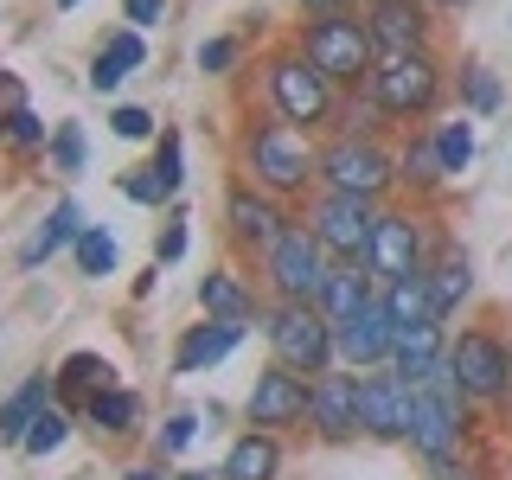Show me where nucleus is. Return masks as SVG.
Returning <instances> with one entry per match:
<instances>
[{
  "label": "nucleus",
  "instance_id": "nucleus-1",
  "mask_svg": "<svg viewBox=\"0 0 512 480\" xmlns=\"http://www.w3.org/2000/svg\"><path fill=\"white\" fill-rule=\"evenodd\" d=\"M231 160H237V173H244L256 192H269V199H282V205H308L320 192V148L301 135L295 122L263 116V109L237 122Z\"/></svg>",
  "mask_w": 512,
  "mask_h": 480
},
{
  "label": "nucleus",
  "instance_id": "nucleus-2",
  "mask_svg": "<svg viewBox=\"0 0 512 480\" xmlns=\"http://www.w3.org/2000/svg\"><path fill=\"white\" fill-rule=\"evenodd\" d=\"M448 256V231L436 212L423 205H384L378 212V231H372V250H365V269H372L378 288L404 282V276H429V263Z\"/></svg>",
  "mask_w": 512,
  "mask_h": 480
},
{
  "label": "nucleus",
  "instance_id": "nucleus-3",
  "mask_svg": "<svg viewBox=\"0 0 512 480\" xmlns=\"http://www.w3.org/2000/svg\"><path fill=\"white\" fill-rule=\"evenodd\" d=\"M295 45H301V58H308L340 96L365 90V84H372V71H378V45H372V32H365V13H352V7L301 20L295 26Z\"/></svg>",
  "mask_w": 512,
  "mask_h": 480
},
{
  "label": "nucleus",
  "instance_id": "nucleus-4",
  "mask_svg": "<svg viewBox=\"0 0 512 480\" xmlns=\"http://www.w3.org/2000/svg\"><path fill=\"white\" fill-rule=\"evenodd\" d=\"M468 429H474V404H468V391L455 384L448 352H442V365L429 372V384H416V391H410V429H404V442L429 461V468H436V461H455L461 455Z\"/></svg>",
  "mask_w": 512,
  "mask_h": 480
},
{
  "label": "nucleus",
  "instance_id": "nucleus-5",
  "mask_svg": "<svg viewBox=\"0 0 512 480\" xmlns=\"http://www.w3.org/2000/svg\"><path fill=\"white\" fill-rule=\"evenodd\" d=\"M263 340H269V365H282V372L295 378H320L333 372V320L314 308V301H269L263 308Z\"/></svg>",
  "mask_w": 512,
  "mask_h": 480
},
{
  "label": "nucleus",
  "instance_id": "nucleus-6",
  "mask_svg": "<svg viewBox=\"0 0 512 480\" xmlns=\"http://www.w3.org/2000/svg\"><path fill=\"white\" fill-rule=\"evenodd\" d=\"M263 90H269V109L295 128H333V109H340V90L301 58V45L288 39L263 58Z\"/></svg>",
  "mask_w": 512,
  "mask_h": 480
},
{
  "label": "nucleus",
  "instance_id": "nucleus-7",
  "mask_svg": "<svg viewBox=\"0 0 512 480\" xmlns=\"http://www.w3.org/2000/svg\"><path fill=\"white\" fill-rule=\"evenodd\" d=\"M442 90H448V71L436 52H404V58H378L372 84H365V96L384 109L391 122H429L442 109Z\"/></svg>",
  "mask_w": 512,
  "mask_h": 480
},
{
  "label": "nucleus",
  "instance_id": "nucleus-8",
  "mask_svg": "<svg viewBox=\"0 0 512 480\" xmlns=\"http://www.w3.org/2000/svg\"><path fill=\"white\" fill-rule=\"evenodd\" d=\"M256 269H263V295L269 301H320V288L333 276V256L320 250V237L295 218L276 244L256 256Z\"/></svg>",
  "mask_w": 512,
  "mask_h": 480
},
{
  "label": "nucleus",
  "instance_id": "nucleus-9",
  "mask_svg": "<svg viewBox=\"0 0 512 480\" xmlns=\"http://www.w3.org/2000/svg\"><path fill=\"white\" fill-rule=\"evenodd\" d=\"M378 212H384L378 199H352V192H327V186H320L295 218L320 237V250H327L333 263H365L372 231H378Z\"/></svg>",
  "mask_w": 512,
  "mask_h": 480
},
{
  "label": "nucleus",
  "instance_id": "nucleus-10",
  "mask_svg": "<svg viewBox=\"0 0 512 480\" xmlns=\"http://www.w3.org/2000/svg\"><path fill=\"white\" fill-rule=\"evenodd\" d=\"M320 186L352 199H384L397 186V154L365 135H327L320 141Z\"/></svg>",
  "mask_w": 512,
  "mask_h": 480
},
{
  "label": "nucleus",
  "instance_id": "nucleus-11",
  "mask_svg": "<svg viewBox=\"0 0 512 480\" xmlns=\"http://www.w3.org/2000/svg\"><path fill=\"white\" fill-rule=\"evenodd\" d=\"M448 372L455 384L468 391V404H493L500 410L506 397V378H512V352H506V333L500 327H461L455 340H448Z\"/></svg>",
  "mask_w": 512,
  "mask_h": 480
},
{
  "label": "nucleus",
  "instance_id": "nucleus-12",
  "mask_svg": "<svg viewBox=\"0 0 512 480\" xmlns=\"http://www.w3.org/2000/svg\"><path fill=\"white\" fill-rule=\"evenodd\" d=\"M288 224H295V212H288L282 199L256 192L244 173H231V180H224V237H231L244 256H263L288 231Z\"/></svg>",
  "mask_w": 512,
  "mask_h": 480
},
{
  "label": "nucleus",
  "instance_id": "nucleus-13",
  "mask_svg": "<svg viewBox=\"0 0 512 480\" xmlns=\"http://www.w3.org/2000/svg\"><path fill=\"white\" fill-rule=\"evenodd\" d=\"M308 429H314V442H327V448L359 442V372L333 365V372L314 378V391H308Z\"/></svg>",
  "mask_w": 512,
  "mask_h": 480
},
{
  "label": "nucleus",
  "instance_id": "nucleus-14",
  "mask_svg": "<svg viewBox=\"0 0 512 480\" xmlns=\"http://www.w3.org/2000/svg\"><path fill=\"white\" fill-rule=\"evenodd\" d=\"M308 391H314L308 378L282 372V365H263V372H256V384H250V397H244V423H250V429H269V436H282V429L308 423Z\"/></svg>",
  "mask_w": 512,
  "mask_h": 480
},
{
  "label": "nucleus",
  "instance_id": "nucleus-15",
  "mask_svg": "<svg viewBox=\"0 0 512 480\" xmlns=\"http://www.w3.org/2000/svg\"><path fill=\"white\" fill-rule=\"evenodd\" d=\"M391 340H397V320L384 308V295H372L352 320L333 327V359L346 372H378V365H391Z\"/></svg>",
  "mask_w": 512,
  "mask_h": 480
},
{
  "label": "nucleus",
  "instance_id": "nucleus-16",
  "mask_svg": "<svg viewBox=\"0 0 512 480\" xmlns=\"http://www.w3.org/2000/svg\"><path fill=\"white\" fill-rule=\"evenodd\" d=\"M365 32H372L378 58L429 52V39H436V7H429V0H378V7H365Z\"/></svg>",
  "mask_w": 512,
  "mask_h": 480
},
{
  "label": "nucleus",
  "instance_id": "nucleus-17",
  "mask_svg": "<svg viewBox=\"0 0 512 480\" xmlns=\"http://www.w3.org/2000/svg\"><path fill=\"white\" fill-rule=\"evenodd\" d=\"M410 429V384L378 365V372H359V436L372 442H404Z\"/></svg>",
  "mask_w": 512,
  "mask_h": 480
},
{
  "label": "nucleus",
  "instance_id": "nucleus-18",
  "mask_svg": "<svg viewBox=\"0 0 512 480\" xmlns=\"http://www.w3.org/2000/svg\"><path fill=\"white\" fill-rule=\"evenodd\" d=\"M186 186V160H180V128H160V148L148 167H128L122 173V199L135 205H173Z\"/></svg>",
  "mask_w": 512,
  "mask_h": 480
},
{
  "label": "nucleus",
  "instance_id": "nucleus-19",
  "mask_svg": "<svg viewBox=\"0 0 512 480\" xmlns=\"http://www.w3.org/2000/svg\"><path fill=\"white\" fill-rule=\"evenodd\" d=\"M199 308H205V320H237V327H250V320H263L269 301L256 295L237 269H205L199 276Z\"/></svg>",
  "mask_w": 512,
  "mask_h": 480
},
{
  "label": "nucleus",
  "instance_id": "nucleus-20",
  "mask_svg": "<svg viewBox=\"0 0 512 480\" xmlns=\"http://www.w3.org/2000/svg\"><path fill=\"white\" fill-rule=\"evenodd\" d=\"M237 340H244L237 320H199V327H186L180 346H173V372H180V378L205 372V365H218L224 352H237Z\"/></svg>",
  "mask_w": 512,
  "mask_h": 480
},
{
  "label": "nucleus",
  "instance_id": "nucleus-21",
  "mask_svg": "<svg viewBox=\"0 0 512 480\" xmlns=\"http://www.w3.org/2000/svg\"><path fill=\"white\" fill-rule=\"evenodd\" d=\"M442 352H448V327H397V340H391V372L410 384H429V372L442 365Z\"/></svg>",
  "mask_w": 512,
  "mask_h": 480
},
{
  "label": "nucleus",
  "instance_id": "nucleus-22",
  "mask_svg": "<svg viewBox=\"0 0 512 480\" xmlns=\"http://www.w3.org/2000/svg\"><path fill=\"white\" fill-rule=\"evenodd\" d=\"M52 378H58V404L64 410H84L96 391H109V384H116V365H109L103 352H64Z\"/></svg>",
  "mask_w": 512,
  "mask_h": 480
},
{
  "label": "nucleus",
  "instance_id": "nucleus-23",
  "mask_svg": "<svg viewBox=\"0 0 512 480\" xmlns=\"http://www.w3.org/2000/svg\"><path fill=\"white\" fill-rule=\"evenodd\" d=\"M52 397H58V378H52V372L20 378V391H13L7 404H0V442L20 448V442H26V429L39 423V410H52Z\"/></svg>",
  "mask_w": 512,
  "mask_h": 480
},
{
  "label": "nucleus",
  "instance_id": "nucleus-24",
  "mask_svg": "<svg viewBox=\"0 0 512 480\" xmlns=\"http://www.w3.org/2000/svg\"><path fill=\"white\" fill-rule=\"evenodd\" d=\"M224 480H282V436H269V429H244V436L231 442V455H224Z\"/></svg>",
  "mask_w": 512,
  "mask_h": 480
},
{
  "label": "nucleus",
  "instance_id": "nucleus-25",
  "mask_svg": "<svg viewBox=\"0 0 512 480\" xmlns=\"http://www.w3.org/2000/svg\"><path fill=\"white\" fill-rule=\"evenodd\" d=\"M372 295H378V282H372V269H365V263H333V276H327V288H320L314 308L340 327V320H352Z\"/></svg>",
  "mask_w": 512,
  "mask_h": 480
},
{
  "label": "nucleus",
  "instance_id": "nucleus-26",
  "mask_svg": "<svg viewBox=\"0 0 512 480\" xmlns=\"http://www.w3.org/2000/svg\"><path fill=\"white\" fill-rule=\"evenodd\" d=\"M84 423L109 442H128V436H141V397L128 384H109V391H96L84 404Z\"/></svg>",
  "mask_w": 512,
  "mask_h": 480
},
{
  "label": "nucleus",
  "instance_id": "nucleus-27",
  "mask_svg": "<svg viewBox=\"0 0 512 480\" xmlns=\"http://www.w3.org/2000/svg\"><path fill=\"white\" fill-rule=\"evenodd\" d=\"M77 237H84V212H77V205H71V199H58V205H52V218H45V224H39V237H32V244L20 250V263H26V269H39V263H45V256H58V250H71V244H77Z\"/></svg>",
  "mask_w": 512,
  "mask_h": 480
},
{
  "label": "nucleus",
  "instance_id": "nucleus-28",
  "mask_svg": "<svg viewBox=\"0 0 512 480\" xmlns=\"http://www.w3.org/2000/svg\"><path fill=\"white\" fill-rule=\"evenodd\" d=\"M442 160H436V141H429V128L410 141L404 154H397V186H410V199H436L442 192Z\"/></svg>",
  "mask_w": 512,
  "mask_h": 480
},
{
  "label": "nucleus",
  "instance_id": "nucleus-29",
  "mask_svg": "<svg viewBox=\"0 0 512 480\" xmlns=\"http://www.w3.org/2000/svg\"><path fill=\"white\" fill-rule=\"evenodd\" d=\"M378 295H384V308H391L397 327H442L436 295H429V276H404V282L378 288Z\"/></svg>",
  "mask_w": 512,
  "mask_h": 480
},
{
  "label": "nucleus",
  "instance_id": "nucleus-30",
  "mask_svg": "<svg viewBox=\"0 0 512 480\" xmlns=\"http://www.w3.org/2000/svg\"><path fill=\"white\" fill-rule=\"evenodd\" d=\"M429 295H436V314L448 320L461 308V301L474 295V263L461 250H448V256H436V263H429Z\"/></svg>",
  "mask_w": 512,
  "mask_h": 480
},
{
  "label": "nucleus",
  "instance_id": "nucleus-31",
  "mask_svg": "<svg viewBox=\"0 0 512 480\" xmlns=\"http://www.w3.org/2000/svg\"><path fill=\"white\" fill-rule=\"evenodd\" d=\"M429 141H436V160H442V173L455 180V173H468V160H474V128L468 116H448L429 128Z\"/></svg>",
  "mask_w": 512,
  "mask_h": 480
},
{
  "label": "nucleus",
  "instance_id": "nucleus-32",
  "mask_svg": "<svg viewBox=\"0 0 512 480\" xmlns=\"http://www.w3.org/2000/svg\"><path fill=\"white\" fill-rule=\"evenodd\" d=\"M64 442H71V410H64V404H52V410H39V423L26 429L20 455H32V461H39V455H52V448H64Z\"/></svg>",
  "mask_w": 512,
  "mask_h": 480
},
{
  "label": "nucleus",
  "instance_id": "nucleus-33",
  "mask_svg": "<svg viewBox=\"0 0 512 480\" xmlns=\"http://www.w3.org/2000/svg\"><path fill=\"white\" fill-rule=\"evenodd\" d=\"M461 103H468V116H493V109L506 103L500 77H493L487 64H461Z\"/></svg>",
  "mask_w": 512,
  "mask_h": 480
},
{
  "label": "nucleus",
  "instance_id": "nucleus-34",
  "mask_svg": "<svg viewBox=\"0 0 512 480\" xmlns=\"http://www.w3.org/2000/svg\"><path fill=\"white\" fill-rule=\"evenodd\" d=\"M71 256H77V276H109V269H116V237H109L103 224H84V237L71 244Z\"/></svg>",
  "mask_w": 512,
  "mask_h": 480
},
{
  "label": "nucleus",
  "instance_id": "nucleus-35",
  "mask_svg": "<svg viewBox=\"0 0 512 480\" xmlns=\"http://www.w3.org/2000/svg\"><path fill=\"white\" fill-rule=\"evenodd\" d=\"M0 148H13V154H39V148H52V135H45V122L20 103V109L7 116V141H0Z\"/></svg>",
  "mask_w": 512,
  "mask_h": 480
},
{
  "label": "nucleus",
  "instance_id": "nucleus-36",
  "mask_svg": "<svg viewBox=\"0 0 512 480\" xmlns=\"http://www.w3.org/2000/svg\"><path fill=\"white\" fill-rule=\"evenodd\" d=\"M199 436V410H173L167 423H160V436H154V455L167 461V455H180V448Z\"/></svg>",
  "mask_w": 512,
  "mask_h": 480
},
{
  "label": "nucleus",
  "instance_id": "nucleus-37",
  "mask_svg": "<svg viewBox=\"0 0 512 480\" xmlns=\"http://www.w3.org/2000/svg\"><path fill=\"white\" fill-rule=\"evenodd\" d=\"M186 224H192L186 205H167V224H160V244H154V263H160V269L186 256Z\"/></svg>",
  "mask_w": 512,
  "mask_h": 480
},
{
  "label": "nucleus",
  "instance_id": "nucleus-38",
  "mask_svg": "<svg viewBox=\"0 0 512 480\" xmlns=\"http://www.w3.org/2000/svg\"><path fill=\"white\" fill-rule=\"evenodd\" d=\"M52 167L58 173H84V128H77V122L52 128Z\"/></svg>",
  "mask_w": 512,
  "mask_h": 480
},
{
  "label": "nucleus",
  "instance_id": "nucleus-39",
  "mask_svg": "<svg viewBox=\"0 0 512 480\" xmlns=\"http://www.w3.org/2000/svg\"><path fill=\"white\" fill-rule=\"evenodd\" d=\"M103 58L122 64V71H141V64H148V45H141L135 26H122V32H109V39H103Z\"/></svg>",
  "mask_w": 512,
  "mask_h": 480
},
{
  "label": "nucleus",
  "instance_id": "nucleus-40",
  "mask_svg": "<svg viewBox=\"0 0 512 480\" xmlns=\"http://www.w3.org/2000/svg\"><path fill=\"white\" fill-rule=\"evenodd\" d=\"M237 52H244V45H237L231 32H218V39H205V45H199V71H205V77H224V71L237 64Z\"/></svg>",
  "mask_w": 512,
  "mask_h": 480
},
{
  "label": "nucleus",
  "instance_id": "nucleus-41",
  "mask_svg": "<svg viewBox=\"0 0 512 480\" xmlns=\"http://www.w3.org/2000/svg\"><path fill=\"white\" fill-rule=\"evenodd\" d=\"M109 128H116L122 141H154V109H135V103H122L116 116H109Z\"/></svg>",
  "mask_w": 512,
  "mask_h": 480
},
{
  "label": "nucleus",
  "instance_id": "nucleus-42",
  "mask_svg": "<svg viewBox=\"0 0 512 480\" xmlns=\"http://www.w3.org/2000/svg\"><path fill=\"white\" fill-rule=\"evenodd\" d=\"M122 77H128V71H122V64H109L103 52H96V58H90V90H96V96H109V90H116V84H122Z\"/></svg>",
  "mask_w": 512,
  "mask_h": 480
},
{
  "label": "nucleus",
  "instance_id": "nucleus-43",
  "mask_svg": "<svg viewBox=\"0 0 512 480\" xmlns=\"http://www.w3.org/2000/svg\"><path fill=\"white\" fill-rule=\"evenodd\" d=\"M160 13H167V0H122L128 26H160Z\"/></svg>",
  "mask_w": 512,
  "mask_h": 480
},
{
  "label": "nucleus",
  "instance_id": "nucleus-44",
  "mask_svg": "<svg viewBox=\"0 0 512 480\" xmlns=\"http://www.w3.org/2000/svg\"><path fill=\"white\" fill-rule=\"evenodd\" d=\"M122 480H173V474H167V461L154 455V461H135V468H128Z\"/></svg>",
  "mask_w": 512,
  "mask_h": 480
},
{
  "label": "nucleus",
  "instance_id": "nucleus-45",
  "mask_svg": "<svg viewBox=\"0 0 512 480\" xmlns=\"http://www.w3.org/2000/svg\"><path fill=\"white\" fill-rule=\"evenodd\" d=\"M301 7H308V20H314V13H346V0H301Z\"/></svg>",
  "mask_w": 512,
  "mask_h": 480
},
{
  "label": "nucleus",
  "instance_id": "nucleus-46",
  "mask_svg": "<svg viewBox=\"0 0 512 480\" xmlns=\"http://www.w3.org/2000/svg\"><path fill=\"white\" fill-rule=\"evenodd\" d=\"M173 480H224L218 468H186V474H173Z\"/></svg>",
  "mask_w": 512,
  "mask_h": 480
},
{
  "label": "nucleus",
  "instance_id": "nucleus-47",
  "mask_svg": "<svg viewBox=\"0 0 512 480\" xmlns=\"http://www.w3.org/2000/svg\"><path fill=\"white\" fill-rule=\"evenodd\" d=\"M429 7H436V13H455V7H468V0H429Z\"/></svg>",
  "mask_w": 512,
  "mask_h": 480
},
{
  "label": "nucleus",
  "instance_id": "nucleus-48",
  "mask_svg": "<svg viewBox=\"0 0 512 480\" xmlns=\"http://www.w3.org/2000/svg\"><path fill=\"white\" fill-rule=\"evenodd\" d=\"M52 7H58V13H71V7H77V0H52Z\"/></svg>",
  "mask_w": 512,
  "mask_h": 480
},
{
  "label": "nucleus",
  "instance_id": "nucleus-49",
  "mask_svg": "<svg viewBox=\"0 0 512 480\" xmlns=\"http://www.w3.org/2000/svg\"><path fill=\"white\" fill-rule=\"evenodd\" d=\"M0 141H7V109H0Z\"/></svg>",
  "mask_w": 512,
  "mask_h": 480
},
{
  "label": "nucleus",
  "instance_id": "nucleus-50",
  "mask_svg": "<svg viewBox=\"0 0 512 480\" xmlns=\"http://www.w3.org/2000/svg\"><path fill=\"white\" fill-rule=\"evenodd\" d=\"M365 7H378V0H365Z\"/></svg>",
  "mask_w": 512,
  "mask_h": 480
},
{
  "label": "nucleus",
  "instance_id": "nucleus-51",
  "mask_svg": "<svg viewBox=\"0 0 512 480\" xmlns=\"http://www.w3.org/2000/svg\"><path fill=\"white\" fill-rule=\"evenodd\" d=\"M461 480H474V474H461Z\"/></svg>",
  "mask_w": 512,
  "mask_h": 480
},
{
  "label": "nucleus",
  "instance_id": "nucleus-52",
  "mask_svg": "<svg viewBox=\"0 0 512 480\" xmlns=\"http://www.w3.org/2000/svg\"><path fill=\"white\" fill-rule=\"evenodd\" d=\"M506 352H512V340H506Z\"/></svg>",
  "mask_w": 512,
  "mask_h": 480
}]
</instances>
